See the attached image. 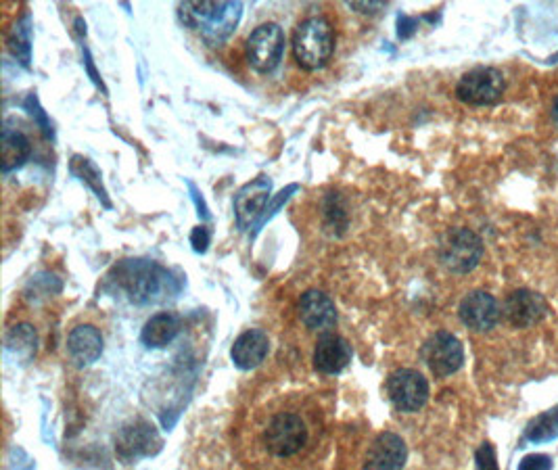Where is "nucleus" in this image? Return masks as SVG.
Wrapping results in <instances>:
<instances>
[{
	"label": "nucleus",
	"instance_id": "nucleus-11",
	"mask_svg": "<svg viewBox=\"0 0 558 470\" xmlns=\"http://www.w3.org/2000/svg\"><path fill=\"white\" fill-rule=\"evenodd\" d=\"M408 460V448L395 433H381L366 452V470H402Z\"/></svg>",
	"mask_w": 558,
	"mask_h": 470
},
{
	"label": "nucleus",
	"instance_id": "nucleus-2",
	"mask_svg": "<svg viewBox=\"0 0 558 470\" xmlns=\"http://www.w3.org/2000/svg\"><path fill=\"white\" fill-rule=\"evenodd\" d=\"M335 42V28L327 17H306L293 30V57L299 67L316 72V69L329 65L335 53Z\"/></svg>",
	"mask_w": 558,
	"mask_h": 470
},
{
	"label": "nucleus",
	"instance_id": "nucleus-22",
	"mask_svg": "<svg viewBox=\"0 0 558 470\" xmlns=\"http://www.w3.org/2000/svg\"><path fill=\"white\" fill-rule=\"evenodd\" d=\"M9 354H15L21 360H30L36 354V333L30 324H17L11 328L7 337Z\"/></svg>",
	"mask_w": 558,
	"mask_h": 470
},
{
	"label": "nucleus",
	"instance_id": "nucleus-9",
	"mask_svg": "<svg viewBox=\"0 0 558 470\" xmlns=\"http://www.w3.org/2000/svg\"><path fill=\"white\" fill-rule=\"evenodd\" d=\"M458 314L464 326H469L471 331L485 333V331H492V328L498 324L500 305L494 295L485 291H473L460 301Z\"/></svg>",
	"mask_w": 558,
	"mask_h": 470
},
{
	"label": "nucleus",
	"instance_id": "nucleus-12",
	"mask_svg": "<svg viewBox=\"0 0 558 470\" xmlns=\"http://www.w3.org/2000/svg\"><path fill=\"white\" fill-rule=\"evenodd\" d=\"M159 450V435L151 425L136 422V425L126 427L118 439H115V452L124 460L132 462L143 456H149Z\"/></svg>",
	"mask_w": 558,
	"mask_h": 470
},
{
	"label": "nucleus",
	"instance_id": "nucleus-15",
	"mask_svg": "<svg viewBox=\"0 0 558 470\" xmlns=\"http://www.w3.org/2000/svg\"><path fill=\"white\" fill-rule=\"evenodd\" d=\"M67 354L78 366H88L97 362L103 354V337L99 328L90 324L76 326L67 337Z\"/></svg>",
	"mask_w": 558,
	"mask_h": 470
},
{
	"label": "nucleus",
	"instance_id": "nucleus-25",
	"mask_svg": "<svg viewBox=\"0 0 558 470\" xmlns=\"http://www.w3.org/2000/svg\"><path fill=\"white\" fill-rule=\"evenodd\" d=\"M552 117H554V122L558 124V99L554 101V107H552Z\"/></svg>",
	"mask_w": 558,
	"mask_h": 470
},
{
	"label": "nucleus",
	"instance_id": "nucleus-21",
	"mask_svg": "<svg viewBox=\"0 0 558 470\" xmlns=\"http://www.w3.org/2000/svg\"><path fill=\"white\" fill-rule=\"evenodd\" d=\"M556 437H558V404L533 418L525 429V439L531 443H544Z\"/></svg>",
	"mask_w": 558,
	"mask_h": 470
},
{
	"label": "nucleus",
	"instance_id": "nucleus-18",
	"mask_svg": "<svg viewBox=\"0 0 558 470\" xmlns=\"http://www.w3.org/2000/svg\"><path fill=\"white\" fill-rule=\"evenodd\" d=\"M143 264L136 262L134 264V272H126V280L124 285L130 291L132 299L136 301H149L157 291H161V278H164V272L161 268L149 266L145 264V268H141Z\"/></svg>",
	"mask_w": 558,
	"mask_h": 470
},
{
	"label": "nucleus",
	"instance_id": "nucleus-5",
	"mask_svg": "<svg viewBox=\"0 0 558 470\" xmlns=\"http://www.w3.org/2000/svg\"><path fill=\"white\" fill-rule=\"evenodd\" d=\"M285 32L274 21H266L247 38V61L258 74H272L285 55Z\"/></svg>",
	"mask_w": 558,
	"mask_h": 470
},
{
	"label": "nucleus",
	"instance_id": "nucleus-26",
	"mask_svg": "<svg viewBox=\"0 0 558 470\" xmlns=\"http://www.w3.org/2000/svg\"><path fill=\"white\" fill-rule=\"evenodd\" d=\"M556 59H558V57H556ZM556 59H552V61H556Z\"/></svg>",
	"mask_w": 558,
	"mask_h": 470
},
{
	"label": "nucleus",
	"instance_id": "nucleus-16",
	"mask_svg": "<svg viewBox=\"0 0 558 470\" xmlns=\"http://www.w3.org/2000/svg\"><path fill=\"white\" fill-rule=\"evenodd\" d=\"M268 195H270V180L266 178H258L241 188L235 197V214L241 228H245L260 216V211L268 201Z\"/></svg>",
	"mask_w": 558,
	"mask_h": 470
},
{
	"label": "nucleus",
	"instance_id": "nucleus-7",
	"mask_svg": "<svg viewBox=\"0 0 558 470\" xmlns=\"http://www.w3.org/2000/svg\"><path fill=\"white\" fill-rule=\"evenodd\" d=\"M387 395L391 404L402 412L421 410L429 399V383L418 370H395L387 381Z\"/></svg>",
	"mask_w": 558,
	"mask_h": 470
},
{
	"label": "nucleus",
	"instance_id": "nucleus-14",
	"mask_svg": "<svg viewBox=\"0 0 558 470\" xmlns=\"http://www.w3.org/2000/svg\"><path fill=\"white\" fill-rule=\"evenodd\" d=\"M352 345L339 335H322L314 347V368L322 374H339L352 362Z\"/></svg>",
	"mask_w": 558,
	"mask_h": 470
},
{
	"label": "nucleus",
	"instance_id": "nucleus-4",
	"mask_svg": "<svg viewBox=\"0 0 558 470\" xmlns=\"http://www.w3.org/2000/svg\"><path fill=\"white\" fill-rule=\"evenodd\" d=\"M310 431L306 420L295 412L274 414L264 429L266 450L276 458H289L306 448Z\"/></svg>",
	"mask_w": 558,
	"mask_h": 470
},
{
	"label": "nucleus",
	"instance_id": "nucleus-19",
	"mask_svg": "<svg viewBox=\"0 0 558 470\" xmlns=\"http://www.w3.org/2000/svg\"><path fill=\"white\" fill-rule=\"evenodd\" d=\"M180 331V322L174 314H168V312H161V314H155L153 318L147 320V324L143 326V343L147 347H153V349H159V347H166L170 345L176 335Z\"/></svg>",
	"mask_w": 558,
	"mask_h": 470
},
{
	"label": "nucleus",
	"instance_id": "nucleus-1",
	"mask_svg": "<svg viewBox=\"0 0 558 470\" xmlns=\"http://www.w3.org/2000/svg\"><path fill=\"white\" fill-rule=\"evenodd\" d=\"M243 5L241 3H191L180 5V17L184 26L195 30L205 42L222 44L230 38V34L237 30V23L241 19Z\"/></svg>",
	"mask_w": 558,
	"mask_h": 470
},
{
	"label": "nucleus",
	"instance_id": "nucleus-17",
	"mask_svg": "<svg viewBox=\"0 0 558 470\" xmlns=\"http://www.w3.org/2000/svg\"><path fill=\"white\" fill-rule=\"evenodd\" d=\"M268 349L270 341L264 331H247L235 341V345H232L230 356L237 368L251 370L266 360Z\"/></svg>",
	"mask_w": 558,
	"mask_h": 470
},
{
	"label": "nucleus",
	"instance_id": "nucleus-10",
	"mask_svg": "<svg viewBox=\"0 0 558 470\" xmlns=\"http://www.w3.org/2000/svg\"><path fill=\"white\" fill-rule=\"evenodd\" d=\"M548 312L546 299L529 289H519L515 293H510L506 303H504V318L508 324H513L517 328H529L533 324H538L544 320Z\"/></svg>",
	"mask_w": 558,
	"mask_h": 470
},
{
	"label": "nucleus",
	"instance_id": "nucleus-3",
	"mask_svg": "<svg viewBox=\"0 0 558 470\" xmlns=\"http://www.w3.org/2000/svg\"><path fill=\"white\" fill-rule=\"evenodd\" d=\"M437 255L448 272L467 274L481 262L483 243L469 228H450L441 234Z\"/></svg>",
	"mask_w": 558,
	"mask_h": 470
},
{
	"label": "nucleus",
	"instance_id": "nucleus-23",
	"mask_svg": "<svg viewBox=\"0 0 558 470\" xmlns=\"http://www.w3.org/2000/svg\"><path fill=\"white\" fill-rule=\"evenodd\" d=\"M475 464H477V470H498L496 450H494L492 443L481 445V448L477 450V456H475Z\"/></svg>",
	"mask_w": 558,
	"mask_h": 470
},
{
	"label": "nucleus",
	"instance_id": "nucleus-24",
	"mask_svg": "<svg viewBox=\"0 0 558 470\" xmlns=\"http://www.w3.org/2000/svg\"><path fill=\"white\" fill-rule=\"evenodd\" d=\"M519 470H552V458L546 454H529L521 460Z\"/></svg>",
	"mask_w": 558,
	"mask_h": 470
},
{
	"label": "nucleus",
	"instance_id": "nucleus-8",
	"mask_svg": "<svg viewBox=\"0 0 558 470\" xmlns=\"http://www.w3.org/2000/svg\"><path fill=\"white\" fill-rule=\"evenodd\" d=\"M423 360L435 376H452L464 362L462 343L452 333H435L423 347Z\"/></svg>",
	"mask_w": 558,
	"mask_h": 470
},
{
	"label": "nucleus",
	"instance_id": "nucleus-6",
	"mask_svg": "<svg viewBox=\"0 0 558 470\" xmlns=\"http://www.w3.org/2000/svg\"><path fill=\"white\" fill-rule=\"evenodd\" d=\"M504 92V78L494 67H475L464 74L456 86V94L462 103L483 107L494 105Z\"/></svg>",
	"mask_w": 558,
	"mask_h": 470
},
{
	"label": "nucleus",
	"instance_id": "nucleus-20",
	"mask_svg": "<svg viewBox=\"0 0 558 470\" xmlns=\"http://www.w3.org/2000/svg\"><path fill=\"white\" fill-rule=\"evenodd\" d=\"M32 155V145L30 138L13 128H5L3 130V159H0V166H3V172H13L17 168H21Z\"/></svg>",
	"mask_w": 558,
	"mask_h": 470
},
{
	"label": "nucleus",
	"instance_id": "nucleus-13",
	"mask_svg": "<svg viewBox=\"0 0 558 470\" xmlns=\"http://www.w3.org/2000/svg\"><path fill=\"white\" fill-rule=\"evenodd\" d=\"M299 318L310 331H329L337 324V308L327 293L312 289L299 299Z\"/></svg>",
	"mask_w": 558,
	"mask_h": 470
}]
</instances>
